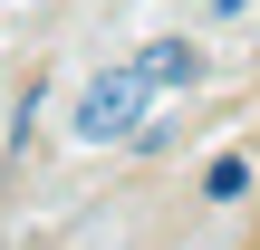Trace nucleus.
Listing matches in <instances>:
<instances>
[{"instance_id":"obj_2","label":"nucleus","mask_w":260,"mask_h":250,"mask_svg":"<svg viewBox=\"0 0 260 250\" xmlns=\"http://www.w3.org/2000/svg\"><path fill=\"white\" fill-rule=\"evenodd\" d=\"M203 67H212V58H203L193 39H154V48L135 58V77H145L154 96H174V87H203Z\"/></svg>"},{"instance_id":"obj_3","label":"nucleus","mask_w":260,"mask_h":250,"mask_svg":"<svg viewBox=\"0 0 260 250\" xmlns=\"http://www.w3.org/2000/svg\"><path fill=\"white\" fill-rule=\"evenodd\" d=\"M241 193H251V164H241V154L203 164V202H241Z\"/></svg>"},{"instance_id":"obj_1","label":"nucleus","mask_w":260,"mask_h":250,"mask_svg":"<svg viewBox=\"0 0 260 250\" xmlns=\"http://www.w3.org/2000/svg\"><path fill=\"white\" fill-rule=\"evenodd\" d=\"M145 96H154V87H145L135 58H125V67H106V77L77 87V116H68V125H77L87 145H125V135H145Z\"/></svg>"}]
</instances>
